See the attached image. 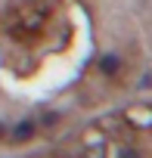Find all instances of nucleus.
I'll return each mask as SVG.
<instances>
[{
	"mask_svg": "<svg viewBox=\"0 0 152 158\" xmlns=\"http://www.w3.org/2000/svg\"><path fill=\"white\" fill-rule=\"evenodd\" d=\"M99 68H103L106 74H112V71H118V59H115V56H103V62H99Z\"/></svg>",
	"mask_w": 152,
	"mask_h": 158,
	"instance_id": "obj_1",
	"label": "nucleus"
},
{
	"mask_svg": "<svg viewBox=\"0 0 152 158\" xmlns=\"http://www.w3.org/2000/svg\"><path fill=\"white\" fill-rule=\"evenodd\" d=\"M121 158H133V155H130V152H124V155H121Z\"/></svg>",
	"mask_w": 152,
	"mask_h": 158,
	"instance_id": "obj_2",
	"label": "nucleus"
}]
</instances>
